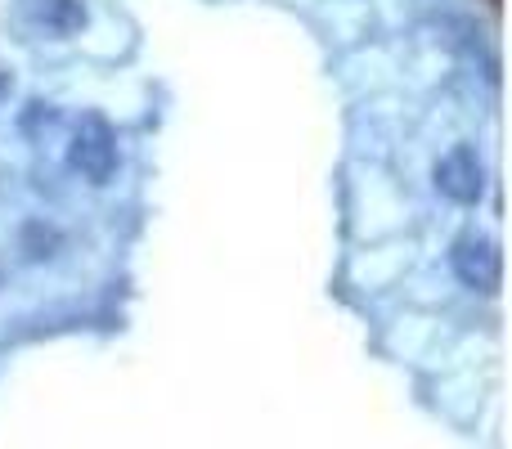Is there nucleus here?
<instances>
[{
  "label": "nucleus",
  "mask_w": 512,
  "mask_h": 449,
  "mask_svg": "<svg viewBox=\"0 0 512 449\" xmlns=\"http://www.w3.org/2000/svg\"><path fill=\"white\" fill-rule=\"evenodd\" d=\"M32 23L45 27L50 36H72L86 27V5H81V0H36Z\"/></svg>",
  "instance_id": "obj_4"
},
{
  "label": "nucleus",
  "mask_w": 512,
  "mask_h": 449,
  "mask_svg": "<svg viewBox=\"0 0 512 449\" xmlns=\"http://www.w3.org/2000/svg\"><path fill=\"white\" fill-rule=\"evenodd\" d=\"M454 274L477 292H495L499 288V247L481 234H468L454 243Z\"/></svg>",
  "instance_id": "obj_3"
},
{
  "label": "nucleus",
  "mask_w": 512,
  "mask_h": 449,
  "mask_svg": "<svg viewBox=\"0 0 512 449\" xmlns=\"http://www.w3.org/2000/svg\"><path fill=\"white\" fill-rule=\"evenodd\" d=\"M68 158H72V167H77L86 180H95V185H104V180L113 176L117 144H113V131H108L104 117H81L77 140H72Z\"/></svg>",
  "instance_id": "obj_1"
},
{
  "label": "nucleus",
  "mask_w": 512,
  "mask_h": 449,
  "mask_svg": "<svg viewBox=\"0 0 512 449\" xmlns=\"http://www.w3.org/2000/svg\"><path fill=\"white\" fill-rule=\"evenodd\" d=\"M5 90H9V81H5V77H0V99H5Z\"/></svg>",
  "instance_id": "obj_5"
},
{
  "label": "nucleus",
  "mask_w": 512,
  "mask_h": 449,
  "mask_svg": "<svg viewBox=\"0 0 512 449\" xmlns=\"http://www.w3.org/2000/svg\"><path fill=\"white\" fill-rule=\"evenodd\" d=\"M436 189H441L445 198H454V203H477V198L486 194V167H481L477 149L459 144V149L445 153V158L436 162Z\"/></svg>",
  "instance_id": "obj_2"
}]
</instances>
